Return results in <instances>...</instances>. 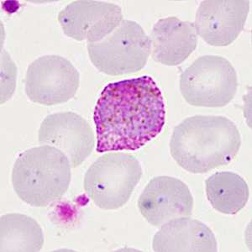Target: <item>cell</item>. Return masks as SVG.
<instances>
[{"label":"cell","mask_w":252,"mask_h":252,"mask_svg":"<svg viewBox=\"0 0 252 252\" xmlns=\"http://www.w3.org/2000/svg\"><path fill=\"white\" fill-rule=\"evenodd\" d=\"M150 40L153 60L166 66H178L197 47L198 34L194 24L171 16L158 20Z\"/></svg>","instance_id":"12"},{"label":"cell","mask_w":252,"mask_h":252,"mask_svg":"<svg viewBox=\"0 0 252 252\" xmlns=\"http://www.w3.org/2000/svg\"><path fill=\"white\" fill-rule=\"evenodd\" d=\"M71 167L66 156L53 146L33 147L15 160L12 184L21 200L43 208L66 193L71 183Z\"/></svg>","instance_id":"3"},{"label":"cell","mask_w":252,"mask_h":252,"mask_svg":"<svg viewBox=\"0 0 252 252\" xmlns=\"http://www.w3.org/2000/svg\"><path fill=\"white\" fill-rule=\"evenodd\" d=\"M97 153L136 151L163 129V96L149 76L109 83L94 112Z\"/></svg>","instance_id":"1"},{"label":"cell","mask_w":252,"mask_h":252,"mask_svg":"<svg viewBox=\"0 0 252 252\" xmlns=\"http://www.w3.org/2000/svg\"><path fill=\"white\" fill-rule=\"evenodd\" d=\"M80 74L66 58L49 55L30 64L26 77V93L34 103L52 106L74 97Z\"/></svg>","instance_id":"7"},{"label":"cell","mask_w":252,"mask_h":252,"mask_svg":"<svg viewBox=\"0 0 252 252\" xmlns=\"http://www.w3.org/2000/svg\"><path fill=\"white\" fill-rule=\"evenodd\" d=\"M249 4L247 0L203 1L195 18L197 34L210 46H229L243 31Z\"/></svg>","instance_id":"11"},{"label":"cell","mask_w":252,"mask_h":252,"mask_svg":"<svg viewBox=\"0 0 252 252\" xmlns=\"http://www.w3.org/2000/svg\"><path fill=\"white\" fill-rule=\"evenodd\" d=\"M43 245L42 229L34 219L21 214H8L1 217V252H37Z\"/></svg>","instance_id":"14"},{"label":"cell","mask_w":252,"mask_h":252,"mask_svg":"<svg viewBox=\"0 0 252 252\" xmlns=\"http://www.w3.org/2000/svg\"><path fill=\"white\" fill-rule=\"evenodd\" d=\"M141 215L148 223L160 228L175 219L190 217L193 198L189 187L178 178H152L138 200Z\"/></svg>","instance_id":"10"},{"label":"cell","mask_w":252,"mask_h":252,"mask_svg":"<svg viewBox=\"0 0 252 252\" xmlns=\"http://www.w3.org/2000/svg\"><path fill=\"white\" fill-rule=\"evenodd\" d=\"M39 143L53 146L63 152L73 168L92 153L95 136L91 126L72 112H61L44 119L39 129Z\"/></svg>","instance_id":"9"},{"label":"cell","mask_w":252,"mask_h":252,"mask_svg":"<svg viewBox=\"0 0 252 252\" xmlns=\"http://www.w3.org/2000/svg\"><path fill=\"white\" fill-rule=\"evenodd\" d=\"M58 20L68 37L97 43L121 25L123 14L121 7L115 3L79 0L66 6L59 13Z\"/></svg>","instance_id":"8"},{"label":"cell","mask_w":252,"mask_h":252,"mask_svg":"<svg viewBox=\"0 0 252 252\" xmlns=\"http://www.w3.org/2000/svg\"><path fill=\"white\" fill-rule=\"evenodd\" d=\"M157 252H216L217 241L212 230L197 220L175 219L164 223L152 242Z\"/></svg>","instance_id":"13"},{"label":"cell","mask_w":252,"mask_h":252,"mask_svg":"<svg viewBox=\"0 0 252 252\" xmlns=\"http://www.w3.org/2000/svg\"><path fill=\"white\" fill-rule=\"evenodd\" d=\"M237 88L235 69L220 56H203L181 75V93L192 106H225L232 101Z\"/></svg>","instance_id":"6"},{"label":"cell","mask_w":252,"mask_h":252,"mask_svg":"<svg viewBox=\"0 0 252 252\" xmlns=\"http://www.w3.org/2000/svg\"><path fill=\"white\" fill-rule=\"evenodd\" d=\"M88 51L91 63L99 72L122 76L145 67L152 45L139 24L126 20L99 42L88 43Z\"/></svg>","instance_id":"5"},{"label":"cell","mask_w":252,"mask_h":252,"mask_svg":"<svg viewBox=\"0 0 252 252\" xmlns=\"http://www.w3.org/2000/svg\"><path fill=\"white\" fill-rule=\"evenodd\" d=\"M205 185L209 203L224 215L240 212L249 199L247 182L235 172H216L207 179Z\"/></svg>","instance_id":"15"},{"label":"cell","mask_w":252,"mask_h":252,"mask_svg":"<svg viewBox=\"0 0 252 252\" xmlns=\"http://www.w3.org/2000/svg\"><path fill=\"white\" fill-rule=\"evenodd\" d=\"M139 160L126 153H109L95 160L84 177V189L96 206L111 210L129 201L141 180Z\"/></svg>","instance_id":"4"},{"label":"cell","mask_w":252,"mask_h":252,"mask_svg":"<svg viewBox=\"0 0 252 252\" xmlns=\"http://www.w3.org/2000/svg\"><path fill=\"white\" fill-rule=\"evenodd\" d=\"M241 145L237 126L228 118L195 115L175 127L170 152L182 168L198 174L229 164Z\"/></svg>","instance_id":"2"}]
</instances>
